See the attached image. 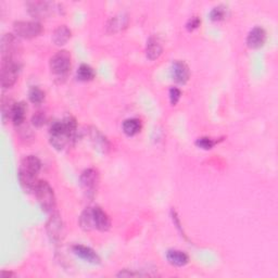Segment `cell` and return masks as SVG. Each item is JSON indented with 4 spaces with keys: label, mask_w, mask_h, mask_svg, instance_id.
<instances>
[{
    "label": "cell",
    "mask_w": 278,
    "mask_h": 278,
    "mask_svg": "<svg viewBox=\"0 0 278 278\" xmlns=\"http://www.w3.org/2000/svg\"><path fill=\"white\" fill-rule=\"evenodd\" d=\"M77 132V123L73 117H66L62 121H55L50 125V144L57 150H62L73 141Z\"/></svg>",
    "instance_id": "1"
},
{
    "label": "cell",
    "mask_w": 278,
    "mask_h": 278,
    "mask_svg": "<svg viewBox=\"0 0 278 278\" xmlns=\"http://www.w3.org/2000/svg\"><path fill=\"white\" fill-rule=\"evenodd\" d=\"M41 170V162L35 155H28L22 160L19 169V181L25 193H33L36 188L39 172Z\"/></svg>",
    "instance_id": "2"
},
{
    "label": "cell",
    "mask_w": 278,
    "mask_h": 278,
    "mask_svg": "<svg viewBox=\"0 0 278 278\" xmlns=\"http://www.w3.org/2000/svg\"><path fill=\"white\" fill-rule=\"evenodd\" d=\"M50 71L56 80L64 81L72 66L71 54L66 50H60L50 59Z\"/></svg>",
    "instance_id": "3"
},
{
    "label": "cell",
    "mask_w": 278,
    "mask_h": 278,
    "mask_svg": "<svg viewBox=\"0 0 278 278\" xmlns=\"http://www.w3.org/2000/svg\"><path fill=\"white\" fill-rule=\"evenodd\" d=\"M35 196L37 198V201L42 208V211L46 213H52L56 208V196L55 191L46 180H39L34 190Z\"/></svg>",
    "instance_id": "4"
},
{
    "label": "cell",
    "mask_w": 278,
    "mask_h": 278,
    "mask_svg": "<svg viewBox=\"0 0 278 278\" xmlns=\"http://www.w3.org/2000/svg\"><path fill=\"white\" fill-rule=\"evenodd\" d=\"M2 60L20 61L22 45L19 37L13 34H5L2 37Z\"/></svg>",
    "instance_id": "5"
},
{
    "label": "cell",
    "mask_w": 278,
    "mask_h": 278,
    "mask_svg": "<svg viewBox=\"0 0 278 278\" xmlns=\"http://www.w3.org/2000/svg\"><path fill=\"white\" fill-rule=\"evenodd\" d=\"M21 71V61L2 60V74L0 81L4 88H10L17 81Z\"/></svg>",
    "instance_id": "6"
},
{
    "label": "cell",
    "mask_w": 278,
    "mask_h": 278,
    "mask_svg": "<svg viewBox=\"0 0 278 278\" xmlns=\"http://www.w3.org/2000/svg\"><path fill=\"white\" fill-rule=\"evenodd\" d=\"M80 181L81 187L86 197L89 199H94L95 196L97 195V191L99 188L100 182L99 172L96 169H87L82 173Z\"/></svg>",
    "instance_id": "7"
},
{
    "label": "cell",
    "mask_w": 278,
    "mask_h": 278,
    "mask_svg": "<svg viewBox=\"0 0 278 278\" xmlns=\"http://www.w3.org/2000/svg\"><path fill=\"white\" fill-rule=\"evenodd\" d=\"M13 30L17 37L33 39L42 33V25L37 21H17L13 24Z\"/></svg>",
    "instance_id": "8"
},
{
    "label": "cell",
    "mask_w": 278,
    "mask_h": 278,
    "mask_svg": "<svg viewBox=\"0 0 278 278\" xmlns=\"http://www.w3.org/2000/svg\"><path fill=\"white\" fill-rule=\"evenodd\" d=\"M46 230L48 234V237L51 242H54L55 245H58L64 238V225L62 222V219L59 213L52 212L51 216L46 225Z\"/></svg>",
    "instance_id": "9"
},
{
    "label": "cell",
    "mask_w": 278,
    "mask_h": 278,
    "mask_svg": "<svg viewBox=\"0 0 278 278\" xmlns=\"http://www.w3.org/2000/svg\"><path fill=\"white\" fill-rule=\"evenodd\" d=\"M26 6L29 13L35 19H46L54 12V4L48 2H30Z\"/></svg>",
    "instance_id": "10"
},
{
    "label": "cell",
    "mask_w": 278,
    "mask_h": 278,
    "mask_svg": "<svg viewBox=\"0 0 278 278\" xmlns=\"http://www.w3.org/2000/svg\"><path fill=\"white\" fill-rule=\"evenodd\" d=\"M171 74H172L173 80L177 84L184 85L188 82L190 77V70L184 61L176 60L175 62H173L172 64Z\"/></svg>",
    "instance_id": "11"
},
{
    "label": "cell",
    "mask_w": 278,
    "mask_h": 278,
    "mask_svg": "<svg viewBox=\"0 0 278 278\" xmlns=\"http://www.w3.org/2000/svg\"><path fill=\"white\" fill-rule=\"evenodd\" d=\"M267 39L266 31L261 28V26H256L252 29L248 34L247 37V45L251 49H259L265 45Z\"/></svg>",
    "instance_id": "12"
},
{
    "label": "cell",
    "mask_w": 278,
    "mask_h": 278,
    "mask_svg": "<svg viewBox=\"0 0 278 278\" xmlns=\"http://www.w3.org/2000/svg\"><path fill=\"white\" fill-rule=\"evenodd\" d=\"M92 216L95 229H98L100 231H107L110 229L111 220L109 215L104 212L101 207L99 206L92 207Z\"/></svg>",
    "instance_id": "13"
},
{
    "label": "cell",
    "mask_w": 278,
    "mask_h": 278,
    "mask_svg": "<svg viewBox=\"0 0 278 278\" xmlns=\"http://www.w3.org/2000/svg\"><path fill=\"white\" fill-rule=\"evenodd\" d=\"M129 17L126 13H119L112 16L107 23V32L109 34H117L125 30L128 25Z\"/></svg>",
    "instance_id": "14"
},
{
    "label": "cell",
    "mask_w": 278,
    "mask_h": 278,
    "mask_svg": "<svg viewBox=\"0 0 278 278\" xmlns=\"http://www.w3.org/2000/svg\"><path fill=\"white\" fill-rule=\"evenodd\" d=\"M72 250H73V253L75 256L86 261V262L91 263V264H100L99 256L96 253V252L91 248L82 246V245H75L72 247Z\"/></svg>",
    "instance_id": "15"
},
{
    "label": "cell",
    "mask_w": 278,
    "mask_h": 278,
    "mask_svg": "<svg viewBox=\"0 0 278 278\" xmlns=\"http://www.w3.org/2000/svg\"><path fill=\"white\" fill-rule=\"evenodd\" d=\"M89 138L92 145L96 147V149L100 152L106 153L110 150V143L107 139V137H104L97 128H92L89 132Z\"/></svg>",
    "instance_id": "16"
},
{
    "label": "cell",
    "mask_w": 278,
    "mask_h": 278,
    "mask_svg": "<svg viewBox=\"0 0 278 278\" xmlns=\"http://www.w3.org/2000/svg\"><path fill=\"white\" fill-rule=\"evenodd\" d=\"M162 52H163V47L159 38H156L155 36L149 37V39H148L147 41V47H146L147 58L151 61H154L158 58H160Z\"/></svg>",
    "instance_id": "17"
},
{
    "label": "cell",
    "mask_w": 278,
    "mask_h": 278,
    "mask_svg": "<svg viewBox=\"0 0 278 278\" xmlns=\"http://www.w3.org/2000/svg\"><path fill=\"white\" fill-rule=\"evenodd\" d=\"M72 36V32L66 25H60L52 34V41L57 46H63Z\"/></svg>",
    "instance_id": "18"
},
{
    "label": "cell",
    "mask_w": 278,
    "mask_h": 278,
    "mask_svg": "<svg viewBox=\"0 0 278 278\" xmlns=\"http://www.w3.org/2000/svg\"><path fill=\"white\" fill-rule=\"evenodd\" d=\"M167 259L170 264L178 267L185 266L189 262V257L179 250H169L167 252Z\"/></svg>",
    "instance_id": "19"
},
{
    "label": "cell",
    "mask_w": 278,
    "mask_h": 278,
    "mask_svg": "<svg viewBox=\"0 0 278 278\" xmlns=\"http://www.w3.org/2000/svg\"><path fill=\"white\" fill-rule=\"evenodd\" d=\"M26 111H28V107H26L25 102H16L14 104V108L12 111V115L11 120L14 126H21L25 122V117H26Z\"/></svg>",
    "instance_id": "20"
},
{
    "label": "cell",
    "mask_w": 278,
    "mask_h": 278,
    "mask_svg": "<svg viewBox=\"0 0 278 278\" xmlns=\"http://www.w3.org/2000/svg\"><path fill=\"white\" fill-rule=\"evenodd\" d=\"M122 128H123L124 134L127 136L132 137L137 135L138 133H141V130L143 128L142 121L138 119H127L123 122V125H122Z\"/></svg>",
    "instance_id": "21"
},
{
    "label": "cell",
    "mask_w": 278,
    "mask_h": 278,
    "mask_svg": "<svg viewBox=\"0 0 278 278\" xmlns=\"http://www.w3.org/2000/svg\"><path fill=\"white\" fill-rule=\"evenodd\" d=\"M80 225H81V227L86 231L95 229L92 207H86L85 210L82 212L81 217H80Z\"/></svg>",
    "instance_id": "22"
},
{
    "label": "cell",
    "mask_w": 278,
    "mask_h": 278,
    "mask_svg": "<svg viewBox=\"0 0 278 278\" xmlns=\"http://www.w3.org/2000/svg\"><path fill=\"white\" fill-rule=\"evenodd\" d=\"M76 76H77L78 81L89 82V81L94 80L95 76H96V73H95V70L90 65L82 64L77 70Z\"/></svg>",
    "instance_id": "23"
},
{
    "label": "cell",
    "mask_w": 278,
    "mask_h": 278,
    "mask_svg": "<svg viewBox=\"0 0 278 278\" xmlns=\"http://www.w3.org/2000/svg\"><path fill=\"white\" fill-rule=\"evenodd\" d=\"M14 104L15 102H13L11 98L4 96L2 99V118H3L4 123H6L8 120H11Z\"/></svg>",
    "instance_id": "24"
},
{
    "label": "cell",
    "mask_w": 278,
    "mask_h": 278,
    "mask_svg": "<svg viewBox=\"0 0 278 278\" xmlns=\"http://www.w3.org/2000/svg\"><path fill=\"white\" fill-rule=\"evenodd\" d=\"M29 98L32 103L34 104H40L43 100H45V92H43L39 87L34 86L30 89Z\"/></svg>",
    "instance_id": "25"
},
{
    "label": "cell",
    "mask_w": 278,
    "mask_h": 278,
    "mask_svg": "<svg viewBox=\"0 0 278 278\" xmlns=\"http://www.w3.org/2000/svg\"><path fill=\"white\" fill-rule=\"evenodd\" d=\"M226 15H227V11H226V8L223 6H217L213 8L210 12V19L213 22H220L225 20Z\"/></svg>",
    "instance_id": "26"
},
{
    "label": "cell",
    "mask_w": 278,
    "mask_h": 278,
    "mask_svg": "<svg viewBox=\"0 0 278 278\" xmlns=\"http://www.w3.org/2000/svg\"><path fill=\"white\" fill-rule=\"evenodd\" d=\"M220 143V141H214L212 138L208 137H201L198 138L196 141V146L198 148H201L203 150H211L212 148Z\"/></svg>",
    "instance_id": "27"
},
{
    "label": "cell",
    "mask_w": 278,
    "mask_h": 278,
    "mask_svg": "<svg viewBox=\"0 0 278 278\" xmlns=\"http://www.w3.org/2000/svg\"><path fill=\"white\" fill-rule=\"evenodd\" d=\"M32 122H33V125L34 126H36V127L42 126L43 124H45V122H46L45 113H42V112L35 113L33 119H32Z\"/></svg>",
    "instance_id": "28"
},
{
    "label": "cell",
    "mask_w": 278,
    "mask_h": 278,
    "mask_svg": "<svg viewBox=\"0 0 278 278\" xmlns=\"http://www.w3.org/2000/svg\"><path fill=\"white\" fill-rule=\"evenodd\" d=\"M180 96H181V92L178 88H176V87H173V88L170 89V101L172 106H176L177 102L180 99Z\"/></svg>",
    "instance_id": "29"
},
{
    "label": "cell",
    "mask_w": 278,
    "mask_h": 278,
    "mask_svg": "<svg viewBox=\"0 0 278 278\" xmlns=\"http://www.w3.org/2000/svg\"><path fill=\"white\" fill-rule=\"evenodd\" d=\"M200 24H201V20H200L198 16H193L188 20V22L186 24V29L188 31H195L196 29L199 28Z\"/></svg>",
    "instance_id": "30"
},
{
    "label": "cell",
    "mask_w": 278,
    "mask_h": 278,
    "mask_svg": "<svg viewBox=\"0 0 278 278\" xmlns=\"http://www.w3.org/2000/svg\"><path fill=\"white\" fill-rule=\"evenodd\" d=\"M14 274L11 273V272H6V271H3L2 272V278H8V277H11L13 276Z\"/></svg>",
    "instance_id": "31"
}]
</instances>
